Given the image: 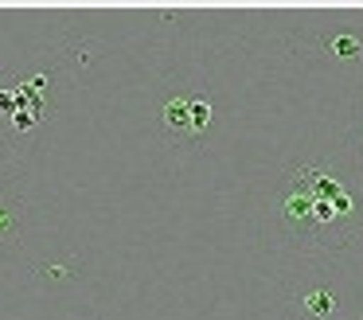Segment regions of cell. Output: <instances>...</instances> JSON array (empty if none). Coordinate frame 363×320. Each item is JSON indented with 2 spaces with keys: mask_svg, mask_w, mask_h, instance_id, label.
<instances>
[{
  "mask_svg": "<svg viewBox=\"0 0 363 320\" xmlns=\"http://www.w3.org/2000/svg\"><path fill=\"white\" fill-rule=\"evenodd\" d=\"M289 180L308 199V238H316V246H344L352 234H359L363 195L344 176H336V168L301 164V168L289 172Z\"/></svg>",
  "mask_w": 363,
  "mask_h": 320,
  "instance_id": "obj_1",
  "label": "cell"
},
{
  "mask_svg": "<svg viewBox=\"0 0 363 320\" xmlns=\"http://www.w3.org/2000/svg\"><path fill=\"white\" fill-rule=\"evenodd\" d=\"M324 51L336 62H363V28H340L324 35Z\"/></svg>",
  "mask_w": 363,
  "mask_h": 320,
  "instance_id": "obj_2",
  "label": "cell"
},
{
  "mask_svg": "<svg viewBox=\"0 0 363 320\" xmlns=\"http://www.w3.org/2000/svg\"><path fill=\"white\" fill-rule=\"evenodd\" d=\"M164 129H168V137H188V98L184 94H176V98H168L164 101Z\"/></svg>",
  "mask_w": 363,
  "mask_h": 320,
  "instance_id": "obj_3",
  "label": "cell"
},
{
  "mask_svg": "<svg viewBox=\"0 0 363 320\" xmlns=\"http://www.w3.org/2000/svg\"><path fill=\"white\" fill-rule=\"evenodd\" d=\"M211 121V101L207 98H188V137H203Z\"/></svg>",
  "mask_w": 363,
  "mask_h": 320,
  "instance_id": "obj_4",
  "label": "cell"
},
{
  "mask_svg": "<svg viewBox=\"0 0 363 320\" xmlns=\"http://www.w3.org/2000/svg\"><path fill=\"white\" fill-rule=\"evenodd\" d=\"M305 309L313 312V316H328V312L336 309V297H332L328 289H313V293L305 297Z\"/></svg>",
  "mask_w": 363,
  "mask_h": 320,
  "instance_id": "obj_5",
  "label": "cell"
},
{
  "mask_svg": "<svg viewBox=\"0 0 363 320\" xmlns=\"http://www.w3.org/2000/svg\"><path fill=\"white\" fill-rule=\"evenodd\" d=\"M20 234V219L12 203H0V242H12Z\"/></svg>",
  "mask_w": 363,
  "mask_h": 320,
  "instance_id": "obj_6",
  "label": "cell"
},
{
  "mask_svg": "<svg viewBox=\"0 0 363 320\" xmlns=\"http://www.w3.org/2000/svg\"><path fill=\"white\" fill-rule=\"evenodd\" d=\"M16 90H0V114H16Z\"/></svg>",
  "mask_w": 363,
  "mask_h": 320,
  "instance_id": "obj_7",
  "label": "cell"
}]
</instances>
